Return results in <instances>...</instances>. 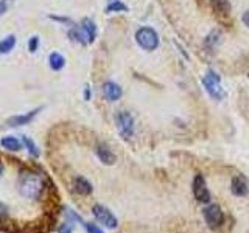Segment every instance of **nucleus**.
Masks as SVG:
<instances>
[{"instance_id": "393cba45", "label": "nucleus", "mask_w": 249, "mask_h": 233, "mask_svg": "<svg viewBox=\"0 0 249 233\" xmlns=\"http://www.w3.org/2000/svg\"><path fill=\"white\" fill-rule=\"evenodd\" d=\"M8 219V207L0 202V222H3Z\"/></svg>"}, {"instance_id": "c85d7f7f", "label": "nucleus", "mask_w": 249, "mask_h": 233, "mask_svg": "<svg viewBox=\"0 0 249 233\" xmlns=\"http://www.w3.org/2000/svg\"><path fill=\"white\" fill-rule=\"evenodd\" d=\"M2 174H3V163L0 160V177H2Z\"/></svg>"}, {"instance_id": "4468645a", "label": "nucleus", "mask_w": 249, "mask_h": 233, "mask_svg": "<svg viewBox=\"0 0 249 233\" xmlns=\"http://www.w3.org/2000/svg\"><path fill=\"white\" fill-rule=\"evenodd\" d=\"M210 6L216 16L220 17H229L231 13V3L229 0H210Z\"/></svg>"}, {"instance_id": "b1692460", "label": "nucleus", "mask_w": 249, "mask_h": 233, "mask_svg": "<svg viewBox=\"0 0 249 233\" xmlns=\"http://www.w3.org/2000/svg\"><path fill=\"white\" fill-rule=\"evenodd\" d=\"M11 5H13V0H0V16L10 10Z\"/></svg>"}, {"instance_id": "7ed1b4c3", "label": "nucleus", "mask_w": 249, "mask_h": 233, "mask_svg": "<svg viewBox=\"0 0 249 233\" xmlns=\"http://www.w3.org/2000/svg\"><path fill=\"white\" fill-rule=\"evenodd\" d=\"M136 42L140 49H143L146 51H154L159 47L158 31L151 27H140L136 31Z\"/></svg>"}, {"instance_id": "9b49d317", "label": "nucleus", "mask_w": 249, "mask_h": 233, "mask_svg": "<svg viewBox=\"0 0 249 233\" xmlns=\"http://www.w3.org/2000/svg\"><path fill=\"white\" fill-rule=\"evenodd\" d=\"M95 152L100 162H103L105 165H114L115 163V154L106 143H98L95 148Z\"/></svg>"}, {"instance_id": "20e7f679", "label": "nucleus", "mask_w": 249, "mask_h": 233, "mask_svg": "<svg viewBox=\"0 0 249 233\" xmlns=\"http://www.w3.org/2000/svg\"><path fill=\"white\" fill-rule=\"evenodd\" d=\"M115 123H117V129H119V134L123 140H129L134 134V118L132 115L126 111H120L115 115Z\"/></svg>"}, {"instance_id": "39448f33", "label": "nucleus", "mask_w": 249, "mask_h": 233, "mask_svg": "<svg viewBox=\"0 0 249 233\" xmlns=\"http://www.w3.org/2000/svg\"><path fill=\"white\" fill-rule=\"evenodd\" d=\"M92 213H93V216H95V219L100 224H103L105 227H107V229H115L117 225H119V221H117V217L114 216V213L109 208H106L105 205L95 204L92 207Z\"/></svg>"}, {"instance_id": "cd10ccee", "label": "nucleus", "mask_w": 249, "mask_h": 233, "mask_svg": "<svg viewBox=\"0 0 249 233\" xmlns=\"http://www.w3.org/2000/svg\"><path fill=\"white\" fill-rule=\"evenodd\" d=\"M90 97H92L90 89H89V87H86V89H84V100H86V101H89V100H90Z\"/></svg>"}, {"instance_id": "6e6552de", "label": "nucleus", "mask_w": 249, "mask_h": 233, "mask_svg": "<svg viewBox=\"0 0 249 233\" xmlns=\"http://www.w3.org/2000/svg\"><path fill=\"white\" fill-rule=\"evenodd\" d=\"M80 31H81L83 39H84L86 44H92L93 41H95V37H97V25H95V22L90 20L89 17H84L81 20Z\"/></svg>"}, {"instance_id": "9d476101", "label": "nucleus", "mask_w": 249, "mask_h": 233, "mask_svg": "<svg viewBox=\"0 0 249 233\" xmlns=\"http://www.w3.org/2000/svg\"><path fill=\"white\" fill-rule=\"evenodd\" d=\"M41 112V109H35V111H31V112H27V114H20V115H13V116H10L8 118V121H6V124L8 126H11V128H14V126H25V124H28L30 121H33V118L35 116Z\"/></svg>"}, {"instance_id": "423d86ee", "label": "nucleus", "mask_w": 249, "mask_h": 233, "mask_svg": "<svg viewBox=\"0 0 249 233\" xmlns=\"http://www.w3.org/2000/svg\"><path fill=\"white\" fill-rule=\"evenodd\" d=\"M204 219L210 229H220V225L223 224L224 215L223 210L218 204H210L209 207L204 208Z\"/></svg>"}, {"instance_id": "ddd939ff", "label": "nucleus", "mask_w": 249, "mask_h": 233, "mask_svg": "<svg viewBox=\"0 0 249 233\" xmlns=\"http://www.w3.org/2000/svg\"><path fill=\"white\" fill-rule=\"evenodd\" d=\"M73 190L78 193V194H81V196H89V194L93 191L92 188V183L88 181L86 177L83 176H78L75 177V182H73Z\"/></svg>"}, {"instance_id": "a211bd4d", "label": "nucleus", "mask_w": 249, "mask_h": 233, "mask_svg": "<svg viewBox=\"0 0 249 233\" xmlns=\"http://www.w3.org/2000/svg\"><path fill=\"white\" fill-rule=\"evenodd\" d=\"M128 11V6L120 0H111L106 6V13H124Z\"/></svg>"}, {"instance_id": "dca6fc26", "label": "nucleus", "mask_w": 249, "mask_h": 233, "mask_svg": "<svg viewBox=\"0 0 249 233\" xmlns=\"http://www.w3.org/2000/svg\"><path fill=\"white\" fill-rule=\"evenodd\" d=\"M49 66L53 72H59V70L66 66V59L62 58V54L59 53H52L49 56Z\"/></svg>"}, {"instance_id": "f8f14e48", "label": "nucleus", "mask_w": 249, "mask_h": 233, "mask_svg": "<svg viewBox=\"0 0 249 233\" xmlns=\"http://www.w3.org/2000/svg\"><path fill=\"white\" fill-rule=\"evenodd\" d=\"M231 191L235 194V196H246L248 191H249L248 181L243 176L237 174L235 177L232 179V182H231Z\"/></svg>"}, {"instance_id": "5701e85b", "label": "nucleus", "mask_w": 249, "mask_h": 233, "mask_svg": "<svg viewBox=\"0 0 249 233\" xmlns=\"http://www.w3.org/2000/svg\"><path fill=\"white\" fill-rule=\"evenodd\" d=\"M86 230H88V233H103V230H101L97 224H92V222H86L84 224Z\"/></svg>"}, {"instance_id": "2eb2a0df", "label": "nucleus", "mask_w": 249, "mask_h": 233, "mask_svg": "<svg viewBox=\"0 0 249 233\" xmlns=\"http://www.w3.org/2000/svg\"><path fill=\"white\" fill-rule=\"evenodd\" d=\"M0 145L8 151H20L22 150V142L16 137H3L0 140Z\"/></svg>"}, {"instance_id": "0eeeda50", "label": "nucleus", "mask_w": 249, "mask_h": 233, "mask_svg": "<svg viewBox=\"0 0 249 233\" xmlns=\"http://www.w3.org/2000/svg\"><path fill=\"white\" fill-rule=\"evenodd\" d=\"M192 190H193V196L198 202H202V204H207L210 200V193L206 186V181L202 174H196L193 177V183H192Z\"/></svg>"}, {"instance_id": "f3484780", "label": "nucleus", "mask_w": 249, "mask_h": 233, "mask_svg": "<svg viewBox=\"0 0 249 233\" xmlns=\"http://www.w3.org/2000/svg\"><path fill=\"white\" fill-rule=\"evenodd\" d=\"M14 45H16V36L10 34V36H6L3 41H0V53H10L13 49H14Z\"/></svg>"}, {"instance_id": "aec40b11", "label": "nucleus", "mask_w": 249, "mask_h": 233, "mask_svg": "<svg viewBox=\"0 0 249 233\" xmlns=\"http://www.w3.org/2000/svg\"><path fill=\"white\" fill-rule=\"evenodd\" d=\"M220 37H221V33L218 30L210 31V34L206 37V41H204V45L207 47V49H215L216 44L220 42Z\"/></svg>"}, {"instance_id": "1a4fd4ad", "label": "nucleus", "mask_w": 249, "mask_h": 233, "mask_svg": "<svg viewBox=\"0 0 249 233\" xmlns=\"http://www.w3.org/2000/svg\"><path fill=\"white\" fill-rule=\"evenodd\" d=\"M101 92H103V97L107 101H111V103H114V101H119L122 98V95H123L122 87L114 81H106L103 84V87H101Z\"/></svg>"}, {"instance_id": "4be33fe9", "label": "nucleus", "mask_w": 249, "mask_h": 233, "mask_svg": "<svg viewBox=\"0 0 249 233\" xmlns=\"http://www.w3.org/2000/svg\"><path fill=\"white\" fill-rule=\"evenodd\" d=\"M58 233H73V225H72V222L66 221L64 224H61L59 229H58Z\"/></svg>"}, {"instance_id": "f257e3e1", "label": "nucleus", "mask_w": 249, "mask_h": 233, "mask_svg": "<svg viewBox=\"0 0 249 233\" xmlns=\"http://www.w3.org/2000/svg\"><path fill=\"white\" fill-rule=\"evenodd\" d=\"M18 188L23 198L41 200L44 199L50 190L54 188V183L41 171L35 169H22L18 179Z\"/></svg>"}, {"instance_id": "6ab92c4d", "label": "nucleus", "mask_w": 249, "mask_h": 233, "mask_svg": "<svg viewBox=\"0 0 249 233\" xmlns=\"http://www.w3.org/2000/svg\"><path fill=\"white\" fill-rule=\"evenodd\" d=\"M22 140H23V145L27 146V150H28V152H30L31 157H35V159L41 157V150H39V148L36 146V143L33 142V140L28 138V137H23Z\"/></svg>"}, {"instance_id": "f03ea898", "label": "nucleus", "mask_w": 249, "mask_h": 233, "mask_svg": "<svg viewBox=\"0 0 249 233\" xmlns=\"http://www.w3.org/2000/svg\"><path fill=\"white\" fill-rule=\"evenodd\" d=\"M202 85H204V89L209 95L216 101L223 100L226 95L223 85H221V78L215 70H207L204 73V76H202Z\"/></svg>"}, {"instance_id": "a878e982", "label": "nucleus", "mask_w": 249, "mask_h": 233, "mask_svg": "<svg viewBox=\"0 0 249 233\" xmlns=\"http://www.w3.org/2000/svg\"><path fill=\"white\" fill-rule=\"evenodd\" d=\"M241 20H243V23L249 28V10L243 13V16H241Z\"/></svg>"}, {"instance_id": "bb28decb", "label": "nucleus", "mask_w": 249, "mask_h": 233, "mask_svg": "<svg viewBox=\"0 0 249 233\" xmlns=\"http://www.w3.org/2000/svg\"><path fill=\"white\" fill-rule=\"evenodd\" d=\"M50 19H53V20H59V22H69V23H72V20L70 19H67V17H58V16H49Z\"/></svg>"}, {"instance_id": "412c9836", "label": "nucleus", "mask_w": 249, "mask_h": 233, "mask_svg": "<svg viewBox=\"0 0 249 233\" xmlns=\"http://www.w3.org/2000/svg\"><path fill=\"white\" fill-rule=\"evenodd\" d=\"M39 44H41V41H39V37L37 36H33L28 41V50L30 53H36V50L39 49Z\"/></svg>"}]
</instances>
